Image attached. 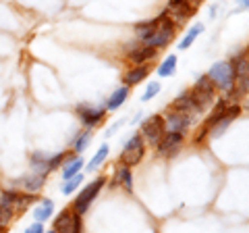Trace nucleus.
I'll list each match as a JSON object with an SVG mask.
<instances>
[{"label": "nucleus", "instance_id": "nucleus-1", "mask_svg": "<svg viewBox=\"0 0 249 233\" xmlns=\"http://www.w3.org/2000/svg\"><path fill=\"white\" fill-rule=\"evenodd\" d=\"M208 79L214 83L216 90H220L222 94H229L235 85V71H232V65L229 60H218L212 67L208 69Z\"/></svg>", "mask_w": 249, "mask_h": 233}, {"label": "nucleus", "instance_id": "nucleus-2", "mask_svg": "<svg viewBox=\"0 0 249 233\" xmlns=\"http://www.w3.org/2000/svg\"><path fill=\"white\" fill-rule=\"evenodd\" d=\"M108 179L104 175H100V177H96L91 183H88L85 188L77 194L75 196V202H73V206H71V211L73 213H77V214H85L89 211V206H91V202L98 198V194L102 192V188H104V183H106Z\"/></svg>", "mask_w": 249, "mask_h": 233}, {"label": "nucleus", "instance_id": "nucleus-3", "mask_svg": "<svg viewBox=\"0 0 249 233\" xmlns=\"http://www.w3.org/2000/svg\"><path fill=\"white\" fill-rule=\"evenodd\" d=\"M158 27H156V32L147 38V40L143 42V46H150V48H156V50H162V48H166V46L173 42V38H175V32H177V25L173 21H170L164 13H160L158 15Z\"/></svg>", "mask_w": 249, "mask_h": 233}, {"label": "nucleus", "instance_id": "nucleus-4", "mask_svg": "<svg viewBox=\"0 0 249 233\" xmlns=\"http://www.w3.org/2000/svg\"><path fill=\"white\" fill-rule=\"evenodd\" d=\"M145 156V142L142 134H133L127 142H123V154H121V165L124 167H137L142 158Z\"/></svg>", "mask_w": 249, "mask_h": 233}, {"label": "nucleus", "instance_id": "nucleus-5", "mask_svg": "<svg viewBox=\"0 0 249 233\" xmlns=\"http://www.w3.org/2000/svg\"><path fill=\"white\" fill-rule=\"evenodd\" d=\"M75 113H77V116H79L83 129L98 127L100 123L104 121V116H106L104 106H93V104H77Z\"/></svg>", "mask_w": 249, "mask_h": 233}, {"label": "nucleus", "instance_id": "nucleus-6", "mask_svg": "<svg viewBox=\"0 0 249 233\" xmlns=\"http://www.w3.org/2000/svg\"><path fill=\"white\" fill-rule=\"evenodd\" d=\"M196 11H197V9H193V6H191V4H187L185 0H168L166 9L162 11V13H164L166 17L178 27L181 23H187V21H189L193 15H196Z\"/></svg>", "mask_w": 249, "mask_h": 233}, {"label": "nucleus", "instance_id": "nucleus-7", "mask_svg": "<svg viewBox=\"0 0 249 233\" xmlns=\"http://www.w3.org/2000/svg\"><path fill=\"white\" fill-rule=\"evenodd\" d=\"M139 134H142L143 142L152 144V146L158 144L160 137L164 136V119H162V115H152V116H147V119H143Z\"/></svg>", "mask_w": 249, "mask_h": 233}, {"label": "nucleus", "instance_id": "nucleus-8", "mask_svg": "<svg viewBox=\"0 0 249 233\" xmlns=\"http://www.w3.org/2000/svg\"><path fill=\"white\" fill-rule=\"evenodd\" d=\"M162 119H164V134H187V129L193 123V116H187L175 111H168Z\"/></svg>", "mask_w": 249, "mask_h": 233}, {"label": "nucleus", "instance_id": "nucleus-9", "mask_svg": "<svg viewBox=\"0 0 249 233\" xmlns=\"http://www.w3.org/2000/svg\"><path fill=\"white\" fill-rule=\"evenodd\" d=\"M239 115H241V104H229V106H227V111H224V115L214 123L212 127L208 129V131H210V137L218 139L220 136H224V131L231 127V123L235 121Z\"/></svg>", "mask_w": 249, "mask_h": 233}, {"label": "nucleus", "instance_id": "nucleus-10", "mask_svg": "<svg viewBox=\"0 0 249 233\" xmlns=\"http://www.w3.org/2000/svg\"><path fill=\"white\" fill-rule=\"evenodd\" d=\"M183 142H185V134H164L160 137V142L156 144V152H158L160 156L170 158L181 150Z\"/></svg>", "mask_w": 249, "mask_h": 233}, {"label": "nucleus", "instance_id": "nucleus-11", "mask_svg": "<svg viewBox=\"0 0 249 233\" xmlns=\"http://www.w3.org/2000/svg\"><path fill=\"white\" fill-rule=\"evenodd\" d=\"M170 111L183 113V115H187V116L201 115V113H199V108H197V104L193 102V98H191V92H189V90L183 92V94H178V96L175 98V102H173V106H170Z\"/></svg>", "mask_w": 249, "mask_h": 233}, {"label": "nucleus", "instance_id": "nucleus-12", "mask_svg": "<svg viewBox=\"0 0 249 233\" xmlns=\"http://www.w3.org/2000/svg\"><path fill=\"white\" fill-rule=\"evenodd\" d=\"M156 57H158V50L150 48V46H143V44L133 46V48H129V52H127V60L133 65H147Z\"/></svg>", "mask_w": 249, "mask_h": 233}, {"label": "nucleus", "instance_id": "nucleus-13", "mask_svg": "<svg viewBox=\"0 0 249 233\" xmlns=\"http://www.w3.org/2000/svg\"><path fill=\"white\" fill-rule=\"evenodd\" d=\"M152 73V67L150 65H133L131 69H127L123 75V85H127V88H133V85L142 83L147 75Z\"/></svg>", "mask_w": 249, "mask_h": 233}, {"label": "nucleus", "instance_id": "nucleus-14", "mask_svg": "<svg viewBox=\"0 0 249 233\" xmlns=\"http://www.w3.org/2000/svg\"><path fill=\"white\" fill-rule=\"evenodd\" d=\"M85 167V160L81 154H73V156H67V160L62 162V171H60V175H62V179H71V177L75 175H79L81 173V169Z\"/></svg>", "mask_w": 249, "mask_h": 233}, {"label": "nucleus", "instance_id": "nucleus-15", "mask_svg": "<svg viewBox=\"0 0 249 233\" xmlns=\"http://www.w3.org/2000/svg\"><path fill=\"white\" fill-rule=\"evenodd\" d=\"M129 92L131 88H127V85H121V88H116L110 96H108L106 100V104H104V111L106 113H114V111H119V108L124 104V100L129 98Z\"/></svg>", "mask_w": 249, "mask_h": 233}, {"label": "nucleus", "instance_id": "nucleus-16", "mask_svg": "<svg viewBox=\"0 0 249 233\" xmlns=\"http://www.w3.org/2000/svg\"><path fill=\"white\" fill-rule=\"evenodd\" d=\"M191 98L197 104L199 113H206L210 106L216 102V92H208V90H199V88H191Z\"/></svg>", "mask_w": 249, "mask_h": 233}, {"label": "nucleus", "instance_id": "nucleus-17", "mask_svg": "<svg viewBox=\"0 0 249 233\" xmlns=\"http://www.w3.org/2000/svg\"><path fill=\"white\" fill-rule=\"evenodd\" d=\"M124 188L127 192H133V173H131L129 167L124 165H119V169H116V175L112 177L110 181V188Z\"/></svg>", "mask_w": 249, "mask_h": 233}, {"label": "nucleus", "instance_id": "nucleus-18", "mask_svg": "<svg viewBox=\"0 0 249 233\" xmlns=\"http://www.w3.org/2000/svg\"><path fill=\"white\" fill-rule=\"evenodd\" d=\"M44 181L46 177L44 175H27V177H21V179L17 181L23 190H25V194H37L42 188H44Z\"/></svg>", "mask_w": 249, "mask_h": 233}, {"label": "nucleus", "instance_id": "nucleus-19", "mask_svg": "<svg viewBox=\"0 0 249 233\" xmlns=\"http://www.w3.org/2000/svg\"><path fill=\"white\" fill-rule=\"evenodd\" d=\"M71 223H73V211L71 208H65V211H60L58 216L54 219L52 229L56 233H71Z\"/></svg>", "mask_w": 249, "mask_h": 233}, {"label": "nucleus", "instance_id": "nucleus-20", "mask_svg": "<svg viewBox=\"0 0 249 233\" xmlns=\"http://www.w3.org/2000/svg\"><path fill=\"white\" fill-rule=\"evenodd\" d=\"M52 214H54V202L48 200V198H42L40 202H37V206L34 208V219H36L37 223L48 221Z\"/></svg>", "mask_w": 249, "mask_h": 233}, {"label": "nucleus", "instance_id": "nucleus-21", "mask_svg": "<svg viewBox=\"0 0 249 233\" xmlns=\"http://www.w3.org/2000/svg\"><path fill=\"white\" fill-rule=\"evenodd\" d=\"M46 165H48V154H44V152H31L29 154V167L36 175H44V177L48 175Z\"/></svg>", "mask_w": 249, "mask_h": 233}, {"label": "nucleus", "instance_id": "nucleus-22", "mask_svg": "<svg viewBox=\"0 0 249 233\" xmlns=\"http://www.w3.org/2000/svg\"><path fill=\"white\" fill-rule=\"evenodd\" d=\"M201 34H204V25H201V23H193L189 32H187V34L181 38V40H178V46H177V48H178V50H187V48H191V44L196 42Z\"/></svg>", "mask_w": 249, "mask_h": 233}, {"label": "nucleus", "instance_id": "nucleus-23", "mask_svg": "<svg viewBox=\"0 0 249 233\" xmlns=\"http://www.w3.org/2000/svg\"><path fill=\"white\" fill-rule=\"evenodd\" d=\"M158 23H160V19H158V17L152 19V21H142V23H137V25L133 27V29H135L137 40L143 44V42L147 40V38H150V36L156 32V27H158Z\"/></svg>", "mask_w": 249, "mask_h": 233}, {"label": "nucleus", "instance_id": "nucleus-24", "mask_svg": "<svg viewBox=\"0 0 249 233\" xmlns=\"http://www.w3.org/2000/svg\"><path fill=\"white\" fill-rule=\"evenodd\" d=\"M177 65H178V57L177 54H168V57L160 63V67L156 69V73H158V77H170V75H175Z\"/></svg>", "mask_w": 249, "mask_h": 233}, {"label": "nucleus", "instance_id": "nucleus-25", "mask_svg": "<svg viewBox=\"0 0 249 233\" xmlns=\"http://www.w3.org/2000/svg\"><path fill=\"white\" fill-rule=\"evenodd\" d=\"M108 154H110V146H108V144H102V146L98 148V152L91 156V160L88 162V171H98L100 167L104 165V160L108 158Z\"/></svg>", "mask_w": 249, "mask_h": 233}, {"label": "nucleus", "instance_id": "nucleus-26", "mask_svg": "<svg viewBox=\"0 0 249 233\" xmlns=\"http://www.w3.org/2000/svg\"><path fill=\"white\" fill-rule=\"evenodd\" d=\"M91 137H93L91 129H83V131H79V134H77V136L73 137V150H75L77 154H81V152L89 146Z\"/></svg>", "mask_w": 249, "mask_h": 233}, {"label": "nucleus", "instance_id": "nucleus-27", "mask_svg": "<svg viewBox=\"0 0 249 233\" xmlns=\"http://www.w3.org/2000/svg\"><path fill=\"white\" fill-rule=\"evenodd\" d=\"M34 202H40V198H37L36 196V194H25V192H23V194H19V196H17V202H15V213H23V211H27V208L31 206V204H34Z\"/></svg>", "mask_w": 249, "mask_h": 233}, {"label": "nucleus", "instance_id": "nucleus-28", "mask_svg": "<svg viewBox=\"0 0 249 233\" xmlns=\"http://www.w3.org/2000/svg\"><path fill=\"white\" fill-rule=\"evenodd\" d=\"M83 183V173H79V175H75V177H71V179H67L65 183H62V188H60V192L65 194V196H71V194H75V190L79 188V185Z\"/></svg>", "mask_w": 249, "mask_h": 233}, {"label": "nucleus", "instance_id": "nucleus-29", "mask_svg": "<svg viewBox=\"0 0 249 233\" xmlns=\"http://www.w3.org/2000/svg\"><path fill=\"white\" fill-rule=\"evenodd\" d=\"M17 196H19V192L17 190H4L2 194H0V206H4V208H13L15 206V202H17Z\"/></svg>", "mask_w": 249, "mask_h": 233}, {"label": "nucleus", "instance_id": "nucleus-30", "mask_svg": "<svg viewBox=\"0 0 249 233\" xmlns=\"http://www.w3.org/2000/svg\"><path fill=\"white\" fill-rule=\"evenodd\" d=\"M15 208H4V206H0V231H4L9 225L13 223L15 219Z\"/></svg>", "mask_w": 249, "mask_h": 233}, {"label": "nucleus", "instance_id": "nucleus-31", "mask_svg": "<svg viewBox=\"0 0 249 233\" xmlns=\"http://www.w3.org/2000/svg\"><path fill=\"white\" fill-rule=\"evenodd\" d=\"M160 90H162V85L158 81H150V83L145 85V92L142 94V100H143V102H150L152 98H156V96L160 94Z\"/></svg>", "mask_w": 249, "mask_h": 233}, {"label": "nucleus", "instance_id": "nucleus-32", "mask_svg": "<svg viewBox=\"0 0 249 233\" xmlns=\"http://www.w3.org/2000/svg\"><path fill=\"white\" fill-rule=\"evenodd\" d=\"M67 156H69L67 152H58V154H54V156H48V165H46L48 173H52V171H56L58 167H62V162L67 160Z\"/></svg>", "mask_w": 249, "mask_h": 233}, {"label": "nucleus", "instance_id": "nucleus-33", "mask_svg": "<svg viewBox=\"0 0 249 233\" xmlns=\"http://www.w3.org/2000/svg\"><path fill=\"white\" fill-rule=\"evenodd\" d=\"M193 88H199V90H208V92H216L214 83L208 79V75H199L197 79H196V85H193Z\"/></svg>", "mask_w": 249, "mask_h": 233}, {"label": "nucleus", "instance_id": "nucleus-34", "mask_svg": "<svg viewBox=\"0 0 249 233\" xmlns=\"http://www.w3.org/2000/svg\"><path fill=\"white\" fill-rule=\"evenodd\" d=\"M71 233H83V219H81V214H77V213H73Z\"/></svg>", "mask_w": 249, "mask_h": 233}, {"label": "nucleus", "instance_id": "nucleus-35", "mask_svg": "<svg viewBox=\"0 0 249 233\" xmlns=\"http://www.w3.org/2000/svg\"><path fill=\"white\" fill-rule=\"evenodd\" d=\"M44 231H46V229H44V223L34 221V223H31L29 227H27L25 231H23V233H44Z\"/></svg>", "mask_w": 249, "mask_h": 233}, {"label": "nucleus", "instance_id": "nucleus-36", "mask_svg": "<svg viewBox=\"0 0 249 233\" xmlns=\"http://www.w3.org/2000/svg\"><path fill=\"white\" fill-rule=\"evenodd\" d=\"M185 2H187V4H191L193 9H197V6H199L201 2H204V0H185Z\"/></svg>", "mask_w": 249, "mask_h": 233}, {"label": "nucleus", "instance_id": "nucleus-37", "mask_svg": "<svg viewBox=\"0 0 249 233\" xmlns=\"http://www.w3.org/2000/svg\"><path fill=\"white\" fill-rule=\"evenodd\" d=\"M142 119H143V113H142V111H139V113L135 115V119H133V121H131V123H133V125H137V123H142Z\"/></svg>", "mask_w": 249, "mask_h": 233}, {"label": "nucleus", "instance_id": "nucleus-38", "mask_svg": "<svg viewBox=\"0 0 249 233\" xmlns=\"http://www.w3.org/2000/svg\"><path fill=\"white\" fill-rule=\"evenodd\" d=\"M235 2L239 4V9H247V4H249V0H235Z\"/></svg>", "mask_w": 249, "mask_h": 233}, {"label": "nucleus", "instance_id": "nucleus-39", "mask_svg": "<svg viewBox=\"0 0 249 233\" xmlns=\"http://www.w3.org/2000/svg\"><path fill=\"white\" fill-rule=\"evenodd\" d=\"M44 233H56V231H54V229H46Z\"/></svg>", "mask_w": 249, "mask_h": 233}]
</instances>
